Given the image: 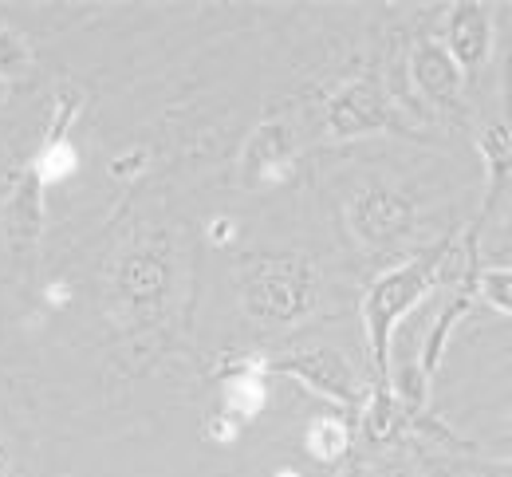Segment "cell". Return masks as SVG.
Returning a JSON list of instances; mask_svg holds the SVG:
<instances>
[{
    "mask_svg": "<svg viewBox=\"0 0 512 477\" xmlns=\"http://www.w3.org/2000/svg\"><path fill=\"white\" fill-rule=\"evenodd\" d=\"M453 253V237L398 261L386 269L363 296V332L371 347V367H375V403L371 407H394V379H390V340L394 328L434 292V284L446 273V261Z\"/></svg>",
    "mask_w": 512,
    "mask_h": 477,
    "instance_id": "6da1fadb",
    "label": "cell"
},
{
    "mask_svg": "<svg viewBox=\"0 0 512 477\" xmlns=\"http://www.w3.org/2000/svg\"><path fill=\"white\" fill-rule=\"evenodd\" d=\"M237 296L260 328H296L316 312L320 273L304 253H253L237 269Z\"/></svg>",
    "mask_w": 512,
    "mask_h": 477,
    "instance_id": "7a4b0ae2",
    "label": "cell"
},
{
    "mask_svg": "<svg viewBox=\"0 0 512 477\" xmlns=\"http://www.w3.org/2000/svg\"><path fill=\"white\" fill-rule=\"evenodd\" d=\"M174 288V253L166 237L134 241L111 265V296L134 324H154Z\"/></svg>",
    "mask_w": 512,
    "mask_h": 477,
    "instance_id": "3957f363",
    "label": "cell"
},
{
    "mask_svg": "<svg viewBox=\"0 0 512 477\" xmlns=\"http://www.w3.org/2000/svg\"><path fill=\"white\" fill-rule=\"evenodd\" d=\"M414 225H418V209L394 186L371 182V186H363L347 202V229L367 249H394V245H402L414 233Z\"/></svg>",
    "mask_w": 512,
    "mask_h": 477,
    "instance_id": "277c9868",
    "label": "cell"
},
{
    "mask_svg": "<svg viewBox=\"0 0 512 477\" xmlns=\"http://www.w3.org/2000/svg\"><path fill=\"white\" fill-rule=\"evenodd\" d=\"M268 371H280L296 383H304L308 391H316L323 399L339 403V407L355 410L363 403V387H359V375L355 367L335 351V347H304V351H292L276 363H268Z\"/></svg>",
    "mask_w": 512,
    "mask_h": 477,
    "instance_id": "5b68a950",
    "label": "cell"
},
{
    "mask_svg": "<svg viewBox=\"0 0 512 477\" xmlns=\"http://www.w3.org/2000/svg\"><path fill=\"white\" fill-rule=\"evenodd\" d=\"M394 103L386 99V91L379 87V79H351L343 83L331 103H327V135L331 138H363V135H379V131H394Z\"/></svg>",
    "mask_w": 512,
    "mask_h": 477,
    "instance_id": "8992f818",
    "label": "cell"
},
{
    "mask_svg": "<svg viewBox=\"0 0 512 477\" xmlns=\"http://www.w3.org/2000/svg\"><path fill=\"white\" fill-rule=\"evenodd\" d=\"M296 158H300V150H296V131H292V123H284V119H264L253 135H249L245 150H241V166H237L241 186H245V190L280 186V182L292 174Z\"/></svg>",
    "mask_w": 512,
    "mask_h": 477,
    "instance_id": "52a82bcc",
    "label": "cell"
},
{
    "mask_svg": "<svg viewBox=\"0 0 512 477\" xmlns=\"http://www.w3.org/2000/svg\"><path fill=\"white\" fill-rule=\"evenodd\" d=\"M44 194H48V182L28 162L12 178V190L0 205V229H4V241H8V249L16 257L36 253V245L44 237Z\"/></svg>",
    "mask_w": 512,
    "mask_h": 477,
    "instance_id": "ba28073f",
    "label": "cell"
},
{
    "mask_svg": "<svg viewBox=\"0 0 512 477\" xmlns=\"http://www.w3.org/2000/svg\"><path fill=\"white\" fill-rule=\"evenodd\" d=\"M406 71H410L414 91H418L430 107H438V111H461V107H465V75L453 64V56L446 52L442 40L422 36V40L410 48Z\"/></svg>",
    "mask_w": 512,
    "mask_h": 477,
    "instance_id": "9c48e42d",
    "label": "cell"
},
{
    "mask_svg": "<svg viewBox=\"0 0 512 477\" xmlns=\"http://www.w3.org/2000/svg\"><path fill=\"white\" fill-rule=\"evenodd\" d=\"M446 52L461 75H477L493 56V8L477 0H461L446 12Z\"/></svg>",
    "mask_w": 512,
    "mask_h": 477,
    "instance_id": "30bf717a",
    "label": "cell"
},
{
    "mask_svg": "<svg viewBox=\"0 0 512 477\" xmlns=\"http://www.w3.org/2000/svg\"><path fill=\"white\" fill-rule=\"evenodd\" d=\"M477 150H481L485 174H489V190H485V209H481V217H489L512 174V56H509V107H505V119H497V123H489V127L481 131Z\"/></svg>",
    "mask_w": 512,
    "mask_h": 477,
    "instance_id": "8fae6325",
    "label": "cell"
},
{
    "mask_svg": "<svg viewBox=\"0 0 512 477\" xmlns=\"http://www.w3.org/2000/svg\"><path fill=\"white\" fill-rule=\"evenodd\" d=\"M473 300H477V288H473V276H465V284L453 292V300H449L446 308L438 312V320H434L430 336H426V343H422V363H418V375L426 379V387L434 383V375H438V367H442V351H446L449 332L461 324V316H469Z\"/></svg>",
    "mask_w": 512,
    "mask_h": 477,
    "instance_id": "7c38bea8",
    "label": "cell"
},
{
    "mask_svg": "<svg viewBox=\"0 0 512 477\" xmlns=\"http://www.w3.org/2000/svg\"><path fill=\"white\" fill-rule=\"evenodd\" d=\"M304 450L320 462V466H335L347 458L351 450V422L343 414H316L308 422V434H304Z\"/></svg>",
    "mask_w": 512,
    "mask_h": 477,
    "instance_id": "4fadbf2b",
    "label": "cell"
},
{
    "mask_svg": "<svg viewBox=\"0 0 512 477\" xmlns=\"http://www.w3.org/2000/svg\"><path fill=\"white\" fill-rule=\"evenodd\" d=\"M260 407H264V375L249 371V367L233 371L225 379V410L237 418V426H241V418H253Z\"/></svg>",
    "mask_w": 512,
    "mask_h": 477,
    "instance_id": "5bb4252c",
    "label": "cell"
},
{
    "mask_svg": "<svg viewBox=\"0 0 512 477\" xmlns=\"http://www.w3.org/2000/svg\"><path fill=\"white\" fill-rule=\"evenodd\" d=\"M32 48H28V40L16 32V28H8V24H0V75L12 83V79H24L28 71H32Z\"/></svg>",
    "mask_w": 512,
    "mask_h": 477,
    "instance_id": "9a60e30c",
    "label": "cell"
},
{
    "mask_svg": "<svg viewBox=\"0 0 512 477\" xmlns=\"http://www.w3.org/2000/svg\"><path fill=\"white\" fill-rule=\"evenodd\" d=\"M473 288H477V300H485L489 308L512 316V269L509 265H497V269L477 273L473 276Z\"/></svg>",
    "mask_w": 512,
    "mask_h": 477,
    "instance_id": "2e32d148",
    "label": "cell"
},
{
    "mask_svg": "<svg viewBox=\"0 0 512 477\" xmlns=\"http://www.w3.org/2000/svg\"><path fill=\"white\" fill-rule=\"evenodd\" d=\"M465 477H512V462H465Z\"/></svg>",
    "mask_w": 512,
    "mask_h": 477,
    "instance_id": "e0dca14e",
    "label": "cell"
},
{
    "mask_svg": "<svg viewBox=\"0 0 512 477\" xmlns=\"http://www.w3.org/2000/svg\"><path fill=\"white\" fill-rule=\"evenodd\" d=\"M0 477H12V454L4 442H0Z\"/></svg>",
    "mask_w": 512,
    "mask_h": 477,
    "instance_id": "ac0fdd59",
    "label": "cell"
},
{
    "mask_svg": "<svg viewBox=\"0 0 512 477\" xmlns=\"http://www.w3.org/2000/svg\"><path fill=\"white\" fill-rule=\"evenodd\" d=\"M497 253H501V257H509V261H512V225L505 229V233H501V245H497Z\"/></svg>",
    "mask_w": 512,
    "mask_h": 477,
    "instance_id": "d6986e66",
    "label": "cell"
},
{
    "mask_svg": "<svg viewBox=\"0 0 512 477\" xmlns=\"http://www.w3.org/2000/svg\"><path fill=\"white\" fill-rule=\"evenodd\" d=\"M379 477H418V474H410V470H398V466H394V470H379Z\"/></svg>",
    "mask_w": 512,
    "mask_h": 477,
    "instance_id": "ffe728a7",
    "label": "cell"
},
{
    "mask_svg": "<svg viewBox=\"0 0 512 477\" xmlns=\"http://www.w3.org/2000/svg\"><path fill=\"white\" fill-rule=\"evenodd\" d=\"M343 477H379V474H371V470H363V466H351Z\"/></svg>",
    "mask_w": 512,
    "mask_h": 477,
    "instance_id": "44dd1931",
    "label": "cell"
},
{
    "mask_svg": "<svg viewBox=\"0 0 512 477\" xmlns=\"http://www.w3.org/2000/svg\"><path fill=\"white\" fill-rule=\"evenodd\" d=\"M8 91H12V87H8V79H4V75H0V103H4V99H8Z\"/></svg>",
    "mask_w": 512,
    "mask_h": 477,
    "instance_id": "7402d4cb",
    "label": "cell"
}]
</instances>
